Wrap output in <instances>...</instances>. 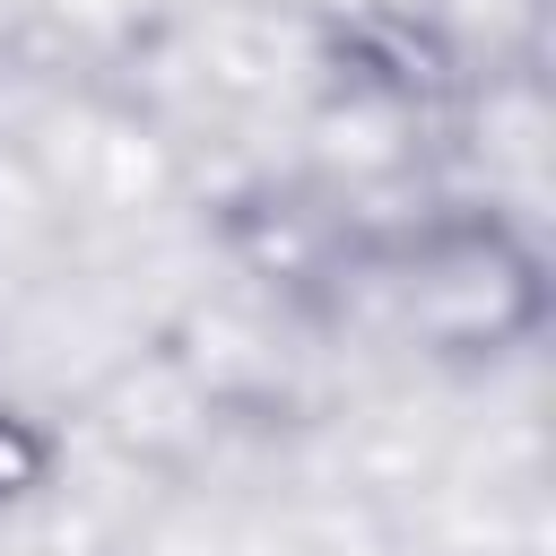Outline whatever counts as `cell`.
I'll return each mask as SVG.
<instances>
[{"label": "cell", "instance_id": "6da1fadb", "mask_svg": "<svg viewBox=\"0 0 556 556\" xmlns=\"http://www.w3.org/2000/svg\"><path fill=\"white\" fill-rule=\"evenodd\" d=\"M391 295L452 356H513L547 321V261L504 208H443L391 235Z\"/></svg>", "mask_w": 556, "mask_h": 556}, {"label": "cell", "instance_id": "7a4b0ae2", "mask_svg": "<svg viewBox=\"0 0 556 556\" xmlns=\"http://www.w3.org/2000/svg\"><path fill=\"white\" fill-rule=\"evenodd\" d=\"M43 486H52V434L26 408L0 400V513L26 504V495H43Z\"/></svg>", "mask_w": 556, "mask_h": 556}]
</instances>
